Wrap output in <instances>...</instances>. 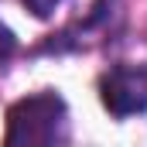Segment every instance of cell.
<instances>
[{"label": "cell", "instance_id": "obj_1", "mask_svg": "<svg viewBox=\"0 0 147 147\" xmlns=\"http://www.w3.org/2000/svg\"><path fill=\"white\" fill-rule=\"evenodd\" d=\"M69 140V106L58 92H34L7 110L3 147H65Z\"/></svg>", "mask_w": 147, "mask_h": 147}, {"label": "cell", "instance_id": "obj_2", "mask_svg": "<svg viewBox=\"0 0 147 147\" xmlns=\"http://www.w3.org/2000/svg\"><path fill=\"white\" fill-rule=\"evenodd\" d=\"M99 99L116 120L147 113V65H110L99 75Z\"/></svg>", "mask_w": 147, "mask_h": 147}, {"label": "cell", "instance_id": "obj_3", "mask_svg": "<svg viewBox=\"0 0 147 147\" xmlns=\"http://www.w3.org/2000/svg\"><path fill=\"white\" fill-rule=\"evenodd\" d=\"M113 17H116V0H96V3L86 10L82 21H75V24H69L62 34H55V41L45 45V51H75V48L89 45L92 38L106 34Z\"/></svg>", "mask_w": 147, "mask_h": 147}, {"label": "cell", "instance_id": "obj_4", "mask_svg": "<svg viewBox=\"0 0 147 147\" xmlns=\"http://www.w3.org/2000/svg\"><path fill=\"white\" fill-rule=\"evenodd\" d=\"M14 55H17V34H14V31L0 21V69H3Z\"/></svg>", "mask_w": 147, "mask_h": 147}, {"label": "cell", "instance_id": "obj_5", "mask_svg": "<svg viewBox=\"0 0 147 147\" xmlns=\"http://www.w3.org/2000/svg\"><path fill=\"white\" fill-rule=\"evenodd\" d=\"M21 3H24V7H28L34 17H51V14H55V10H58L65 0H21Z\"/></svg>", "mask_w": 147, "mask_h": 147}]
</instances>
